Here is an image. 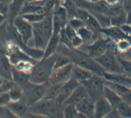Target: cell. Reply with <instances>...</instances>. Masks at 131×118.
Returning <instances> with one entry per match:
<instances>
[{
  "instance_id": "1",
  "label": "cell",
  "mask_w": 131,
  "mask_h": 118,
  "mask_svg": "<svg viewBox=\"0 0 131 118\" xmlns=\"http://www.w3.org/2000/svg\"><path fill=\"white\" fill-rule=\"evenodd\" d=\"M60 53L67 55L70 59V61L73 64L85 67V68L92 71L93 73L103 76V72H104L101 66L95 61V59L91 57L86 53H83L81 51H79L78 49H74V48H68L67 46L65 49H60Z\"/></svg>"
},
{
  "instance_id": "2",
  "label": "cell",
  "mask_w": 131,
  "mask_h": 118,
  "mask_svg": "<svg viewBox=\"0 0 131 118\" xmlns=\"http://www.w3.org/2000/svg\"><path fill=\"white\" fill-rule=\"evenodd\" d=\"M54 63V54L47 58H42L34 64L30 72V82L34 84H41L49 81Z\"/></svg>"
},
{
  "instance_id": "3",
  "label": "cell",
  "mask_w": 131,
  "mask_h": 118,
  "mask_svg": "<svg viewBox=\"0 0 131 118\" xmlns=\"http://www.w3.org/2000/svg\"><path fill=\"white\" fill-rule=\"evenodd\" d=\"M29 108L30 113H34L36 116H56L58 113L62 112L63 104L58 102L56 99L43 98Z\"/></svg>"
},
{
  "instance_id": "4",
  "label": "cell",
  "mask_w": 131,
  "mask_h": 118,
  "mask_svg": "<svg viewBox=\"0 0 131 118\" xmlns=\"http://www.w3.org/2000/svg\"><path fill=\"white\" fill-rule=\"evenodd\" d=\"M94 59L105 72L123 73L119 61L117 59V54H115L111 50L107 49L102 55Z\"/></svg>"
},
{
  "instance_id": "5",
  "label": "cell",
  "mask_w": 131,
  "mask_h": 118,
  "mask_svg": "<svg viewBox=\"0 0 131 118\" xmlns=\"http://www.w3.org/2000/svg\"><path fill=\"white\" fill-rule=\"evenodd\" d=\"M48 85H49V82L41 83V84L30 83L24 89L25 102L29 107L45 98V91Z\"/></svg>"
},
{
  "instance_id": "6",
  "label": "cell",
  "mask_w": 131,
  "mask_h": 118,
  "mask_svg": "<svg viewBox=\"0 0 131 118\" xmlns=\"http://www.w3.org/2000/svg\"><path fill=\"white\" fill-rule=\"evenodd\" d=\"M80 84L86 88L88 94L95 101L100 97L103 96V88H104V78L103 76L94 73L91 78L83 81Z\"/></svg>"
},
{
  "instance_id": "7",
  "label": "cell",
  "mask_w": 131,
  "mask_h": 118,
  "mask_svg": "<svg viewBox=\"0 0 131 118\" xmlns=\"http://www.w3.org/2000/svg\"><path fill=\"white\" fill-rule=\"evenodd\" d=\"M12 23L14 24L19 42L24 44H28L29 42L32 39V24L26 21L20 16L16 17Z\"/></svg>"
},
{
  "instance_id": "8",
  "label": "cell",
  "mask_w": 131,
  "mask_h": 118,
  "mask_svg": "<svg viewBox=\"0 0 131 118\" xmlns=\"http://www.w3.org/2000/svg\"><path fill=\"white\" fill-rule=\"evenodd\" d=\"M73 63H68L63 66H59L54 68L50 75L49 81L50 84H58L64 83L71 78V70H72Z\"/></svg>"
},
{
  "instance_id": "9",
  "label": "cell",
  "mask_w": 131,
  "mask_h": 118,
  "mask_svg": "<svg viewBox=\"0 0 131 118\" xmlns=\"http://www.w3.org/2000/svg\"><path fill=\"white\" fill-rule=\"evenodd\" d=\"M80 84V83L79 82V81H77L76 79H74V78H70L68 80H67L66 82H64L63 84H62L60 91H59V94L56 100L58 102H60L61 104H63V102L68 99V97L70 96L71 93L74 91V90H75Z\"/></svg>"
},
{
  "instance_id": "10",
  "label": "cell",
  "mask_w": 131,
  "mask_h": 118,
  "mask_svg": "<svg viewBox=\"0 0 131 118\" xmlns=\"http://www.w3.org/2000/svg\"><path fill=\"white\" fill-rule=\"evenodd\" d=\"M113 110L111 103L108 102L104 96H102L95 100V107H94V117L102 118L106 117L107 114Z\"/></svg>"
},
{
  "instance_id": "11",
  "label": "cell",
  "mask_w": 131,
  "mask_h": 118,
  "mask_svg": "<svg viewBox=\"0 0 131 118\" xmlns=\"http://www.w3.org/2000/svg\"><path fill=\"white\" fill-rule=\"evenodd\" d=\"M78 111L84 114L86 117H94V107H95V101L90 95L76 104Z\"/></svg>"
},
{
  "instance_id": "12",
  "label": "cell",
  "mask_w": 131,
  "mask_h": 118,
  "mask_svg": "<svg viewBox=\"0 0 131 118\" xmlns=\"http://www.w3.org/2000/svg\"><path fill=\"white\" fill-rule=\"evenodd\" d=\"M87 49H88L87 54L92 58H96V57L102 55L109 48H108L107 41L102 39V38H99V39L94 41L91 44L88 45Z\"/></svg>"
},
{
  "instance_id": "13",
  "label": "cell",
  "mask_w": 131,
  "mask_h": 118,
  "mask_svg": "<svg viewBox=\"0 0 131 118\" xmlns=\"http://www.w3.org/2000/svg\"><path fill=\"white\" fill-rule=\"evenodd\" d=\"M12 69L13 65L10 62L8 55L6 54H0V77L12 81Z\"/></svg>"
},
{
  "instance_id": "14",
  "label": "cell",
  "mask_w": 131,
  "mask_h": 118,
  "mask_svg": "<svg viewBox=\"0 0 131 118\" xmlns=\"http://www.w3.org/2000/svg\"><path fill=\"white\" fill-rule=\"evenodd\" d=\"M6 107L9 110L10 113L13 115L17 116V117L26 116V113H28V108H29V106L27 105L25 101L22 102V100L15 101V102H10Z\"/></svg>"
},
{
  "instance_id": "15",
  "label": "cell",
  "mask_w": 131,
  "mask_h": 118,
  "mask_svg": "<svg viewBox=\"0 0 131 118\" xmlns=\"http://www.w3.org/2000/svg\"><path fill=\"white\" fill-rule=\"evenodd\" d=\"M18 45L30 58H31L34 61L38 62L43 58V55H45V50L43 49H40V48L34 47V46H29L28 44H24L21 42H19Z\"/></svg>"
},
{
  "instance_id": "16",
  "label": "cell",
  "mask_w": 131,
  "mask_h": 118,
  "mask_svg": "<svg viewBox=\"0 0 131 118\" xmlns=\"http://www.w3.org/2000/svg\"><path fill=\"white\" fill-rule=\"evenodd\" d=\"M93 74H94L93 72L89 70V69L82 67L80 66H78V65L73 64L72 70H71V78L76 79V80L79 81L80 83L87 80Z\"/></svg>"
},
{
  "instance_id": "17",
  "label": "cell",
  "mask_w": 131,
  "mask_h": 118,
  "mask_svg": "<svg viewBox=\"0 0 131 118\" xmlns=\"http://www.w3.org/2000/svg\"><path fill=\"white\" fill-rule=\"evenodd\" d=\"M88 91H87L86 88L82 84H80L76 88L74 91L70 94V96L68 97V99L66 100L63 102V104H77L78 102H80L83 98L88 96Z\"/></svg>"
},
{
  "instance_id": "18",
  "label": "cell",
  "mask_w": 131,
  "mask_h": 118,
  "mask_svg": "<svg viewBox=\"0 0 131 118\" xmlns=\"http://www.w3.org/2000/svg\"><path fill=\"white\" fill-rule=\"evenodd\" d=\"M32 25L35 26L37 29H39L49 40L53 34V16H46L45 15V17L41 21L32 24Z\"/></svg>"
},
{
  "instance_id": "19",
  "label": "cell",
  "mask_w": 131,
  "mask_h": 118,
  "mask_svg": "<svg viewBox=\"0 0 131 118\" xmlns=\"http://www.w3.org/2000/svg\"><path fill=\"white\" fill-rule=\"evenodd\" d=\"M59 43H60V33H53L45 48L43 58H47L56 54V50L59 47Z\"/></svg>"
},
{
  "instance_id": "20",
  "label": "cell",
  "mask_w": 131,
  "mask_h": 118,
  "mask_svg": "<svg viewBox=\"0 0 131 118\" xmlns=\"http://www.w3.org/2000/svg\"><path fill=\"white\" fill-rule=\"evenodd\" d=\"M12 81L16 84H19L21 87L25 89L30 84V73L25 71H20L17 69L13 66L12 69Z\"/></svg>"
},
{
  "instance_id": "21",
  "label": "cell",
  "mask_w": 131,
  "mask_h": 118,
  "mask_svg": "<svg viewBox=\"0 0 131 118\" xmlns=\"http://www.w3.org/2000/svg\"><path fill=\"white\" fill-rule=\"evenodd\" d=\"M25 0H12L8 4V12H7V19L10 22H13L16 17L19 16L21 8L23 7Z\"/></svg>"
},
{
  "instance_id": "22",
  "label": "cell",
  "mask_w": 131,
  "mask_h": 118,
  "mask_svg": "<svg viewBox=\"0 0 131 118\" xmlns=\"http://www.w3.org/2000/svg\"><path fill=\"white\" fill-rule=\"evenodd\" d=\"M27 13H46L43 6L38 4V1H25L23 7L21 8L20 14H27Z\"/></svg>"
},
{
  "instance_id": "23",
  "label": "cell",
  "mask_w": 131,
  "mask_h": 118,
  "mask_svg": "<svg viewBox=\"0 0 131 118\" xmlns=\"http://www.w3.org/2000/svg\"><path fill=\"white\" fill-rule=\"evenodd\" d=\"M100 32L103 33L107 38L115 39V41H117L118 39H121V38L128 37V35L122 31V29L120 27H116V26H110L108 27V28H102L100 30Z\"/></svg>"
},
{
  "instance_id": "24",
  "label": "cell",
  "mask_w": 131,
  "mask_h": 118,
  "mask_svg": "<svg viewBox=\"0 0 131 118\" xmlns=\"http://www.w3.org/2000/svg\"><path fill=\"white\" fill-rule=\"evenodd\" d=\"M32 40H33L32 46L43 50H45V46L47 44V42H48V39L46 38V36L39 29H37L35 26H33V25H32Z\"/></svg>"
},
{
  "instance_id": "25",
  "label": "cell",
  "mask_w": 131,
  "mask_h": 118,
  "mask_svg": "<svg viewBox=\"0 0 131 118\" xmlns=\"http://www.w3.org/2000/svg\"><path fill=\"white\" fill-rule=\"evenodd\" d=\"M103 96L108 100V102H110L114 109L116 108L124 101L123 98L119 94H117L116 92H115L113 90H111L110 88H108L105 85H104V88H103Z\"/></svg>"
},
{
  "instance_id": "26",
  "label": "cell",
  "mask_w": 131,
  "mask_h": 118,
  "mask_svg": "<svg viewBox=\"0 0 131 118\" xmlns=\"http://www.w3.org/2000/svg\"><path fill=\"white\" fill-rule=\"evenodd\" d=\"M62 116L66 118H81L86 117L84 114L78 111L75 104H63Z\"/></svg>"
},
{
  "instance_id": "27",
  "label": "cell",
  "mask_w": 131,
  "mask_h": 118,
  "mask_svg": "<svg viewBox=\"0 0 131 118\" xmlns=\"http://www.w3.org/2000/svg\"><path fill=\"white\" fill-rule=\"evenodd\" d=\"M104 85L107 86L108 88H110L111 90H113L115 92H116L117 94H119L121 97L131 90V88L125 85V84L115 82V81L106 80V79H104Z\"/></svg>"
},
{
  "instance_id": "28",
  "label": "cell",
  "mask_w": 131,
  "mask_h": 118,
  "mask_svg": "<svg viewBox=\"0 0 131 118\" xmlns=\"http://www.w3.org/2000/svg\"><path fill=\"white\" fill-rule=\"evenodd\" d=\"M8 92H9L11 102L22 100L24 97V89L21 87L20 85L16 84V83H14V82H13V85H12L9 90H8Z\"/></svg>"
},
{
  "instance_id": "29",
  "label": "cell",
  "mask_w": 131,
  "mask_h": 118,
  "mask_svg": "<svg viewBox=\"0 0 131 118\" xmlns=\"http://www.w3.org/2000/svg\"><path fill=\"white\" fill-rule=\"evenodd\" d=\"M63 83H58V84H50L48 85L45 91V98L46 99H56L60 91L61 86Z\"/></svg>"
},
{
  "instance_id": "30",
  "label": "cell",
  "mask_w": 131,
  "mask_h": 118,
  "mask_svg": "<svg viewBox=\"0 0 131 118\" xmlns=\"http://www.w3.org/2000/svg\"><path fill=\"white\" fill-rule=\"evenodd\" d=\"M117 59L119 61L123 74L131 78V59L126 58V57L122 56V55H118V54H117Z\"/></svg>"
},
{
  "instance_id": "31",
  "label": "cell",
  "mask_w": 131,
  "mask_h": 118,
  "mask_svg": "<svg viewBox=\"0 0 131 118\" xmlns=\"http://www.w3.org/2000/svg\"><path fill=\"white\" fill-rule=\"evenodd\" d=\"M76 31H77L78 35L82 39L83 43H84V42H90V41H91L94 36V31H92V30H91L90 28H88L86 25H84L83 27L80 28Z\"/></svg>"
},
{
  "instance_id": "32",
  "label": "cell",
  "mask_w": 131,
  "mask_h": 118,
  "mask_svg": "<svg viewBox=\"0 0 131 118\" xmlns=\"http://www.w3.org/2000/svg\"><path fill=\"white\" fill-rule=\"evenodd\" d=\"M117 52L120 54H124L126 53L129 48L131 47V43L129 40V35L128 37H124L121 39H118L116 41V44H115Z\"/></svg>"
},
{
  "instance_id": "33",
  "label": "cell",
  "mask_w": 131,
  "mask_h": 118,
  "mask_svg": "<svg viewBox=\"0 0 131 118\" xmlns=\"http://www.w3.org/2000/svg\"><path fill=\"white\" fill-rule=\"evenodd\" d=\"M45 15L46 14H45V13H27V14H22L19 16L25 19L26 21H28L29 23L34 24L41 21L45 17Z\"/></svg>"
},
{
  "instance_id": "34",
  "label": "cell",
  "mask_w": 131,
  "mask_h": 118,
  "mask_svg": "<svg viewBox=\"0 0 131 118\" xmlns=\"http://www.w3.org/2000/svg\"><path fill=\"white\" fill-rule=\"evenodd\" d=\"M35 63H37V62L32 61V60H21L14 65V67L20 71H25V72L30 73Z\"/></svg>"
},
{
  "instance_id": "35",
  "label": "cell",
  "mask_w": 131,
  "mask_h": 118,
  "mask_svg": "<svg viewBox=\"0 0 131 118\" xmlns=\"http://www.w3.org/2000/svg\"><path fill=\"white\" fill-rule=\"evenodd\" d=\"M93 15L97 19V20H98L101 28H108V27L112 26V24H111V18L109 16L98 11L94 12Z\"/></svg>"
},
{
  "instance_id": "36",
  "label": "cell",
  "mask_w": 131,
  "mask_h": 118,
  "mask_svg": "<svg viewBox=\"0 0 131 118\" xmlns=\"http://www.w3.org/2000/svg\"><path fill=\"white\" fill-rule=\"evenodd\" d=\"M126 23V12L123 10L119 14L111 17V24L112 26L121 27L122 25Z\"/></svg>"
},
{
  "instance_id": "37",
  "label": "cell",
  "mask_w": 131,
  "mask_h": 118,
  "mask_svg": "<svg viewBox=\"0 0 131 118\" xmlns=\"http://www.w3.org/2000/svg\"><path fill=\"white\" fill-rule=\"evenodd\" d=\"M115 110L119 113L120 117H131V106L125 101H123Z\"/></svg>"
},
{
  "instance_id": "38",
  "label": "cell",
  "mask_w": 131,
  "mask_h": 118,
  "mask_svg": "<svg viewBox=\"0 0 131 118\" xmlns=\"http://www.w3.org/2000/svg\"><path fill=\"white\" fill-rule=\"evenodd\" d=\"M61 5L67 9L68 16H71V15H72V17L75 16L76 10H77L78 7L76 6V4L73 2L72 0H64V2Z\"/></svg>"
},
{
  "instance_id": "39",
  "label": "cell",
  "mask_w": 131,
  "mask_h": 118,
  "mask_svg": "<svg viewBox=\"0 0 131 118\" xmlns=\"http://www.w3.org/2000/svg\"><path fill=\"white\" fill-rule=\"evenodd\" d=\"M68 23L69 24L75 31H77V30H79L80 28H81V27H83L85 25L84 22L82 21V20H80V19L76 18V17H73L72 19H71Z\"/></svg>"
},
{
  "instance_id": "40",
  "label": "cell",
  "mask_w": 131,
  "mask_h": 118,
  "mask_svg": "<svg viewBox=\"0 0 131 118\" xmlns=\"http://www.w3.org/2000/svg\"><path fill=\"white\" fill-rule=\"evenodd\" d=\"M10 102H11V99H10V95L8 90H6V91L2 92L0 94V105L1 106L6 107Z\"/></svg>"
},
{
  "instance_id": "41",
  "label": "cell",
  "mask_w": 131,
  "mask_h": 118,
  "mask_svg": "<svg viewBox=\"0 0 131 118\" xmlns=\"http://www.w3.org/2000/svg\"><path fill=\"white\" fill-rule=\"evenodd\" d=\"M7 12H8V4L0 1V13L7 16Z\"/></svg>"
},
{
  "instance_id": "42",
  "label": "cell",
  "mask_w": 131,
  "mask_h": 118,
  "mask_svg": "<svg viewBox=\"0 0 131 118\" xmlns=\"http://www.w3.org/2000/svg\"><path fill=\"white\" fill-rule=\"evenodd\" d=\"M122 6H123V8H124L126 12L131 10V0H123L122 1Z\"/></svg>"
},
{
  "instance_id": "43",
  "label": "cell",
  "mask_w": 131,
  "mask_h": 118,
  "mask_svg": "<svg viewBox=\"0 0 131 118\" xmlns=\"http://www.w3.org/2000/svg\"><path fill=\"white\" fill-rule=\"evenodd\" d=\"M122 98H123L125 102H126L131 106V90L129 92H127V93H126L125 95H123Z\"/></svg>"
},
{
  "instance_id": "44",
  "label": "cell",
  "mask_w": 131,
  "mask_h": 118,
  "mask_svg": "<svg viewBox=\"0 0 131 118\" xmlns=\"http://www.w3.org/2000/svg\"><path fill=\"white\" fill-rule=\"evenodd\" d=\"M103 1L109 6H115L121 3V0H103Z\"/></svg>"
},
{
  "instance_id": "45",
  "label": "cell",
  "mask_w": 131,
  "mask_h": 118,
  "mask_svg": "<svg viewBox=\"0 0 131 118\" xmlns=\"http://www.w3.org/2000/svg\"><path fill=\"white\" fill-rule=\"evenodd\" d=\"M122 56L126 57V58H128V59H131V47L129 48L126 53L124 54H122Z\"/></svg>"
},
{
  "instance_id": "46",
  "label": "cell",
  "mask_w": 131,
  "mask_h": 118,
  "mask_svg": "<svg viewBox=\"0 0 131 118\" xmlns=\"http://www.w3.org/2000/svg\"><path fill=\"white\" fill-rule=\"evenodd\" d=\"M7 19V17L6 16V15L1 14V13H0V26H1L3 23H5Z\"/></svg>"
},
{
  "instance_id": "47",
  "label": "cell",
  "mask_w": 131,
  "mask_h": 118,
  "mask_svg": "<svg viewBox=\"0 0 131 118\" xmlns=\"http://www.w3.org/2000/svg\"><path fill=\"white\" fill-rule=\"evenodd\" d=\"M126 24L131 25V10L126 12Z\"/></svg>"
},
{
  "instance_id": "48",
  "label": "cell",
  "mask_w": 131,
  "mask_h": 118,
  "mask_svg": "<svg viewBox=\"0 0 131 118\" xmlns=\"http://www.w3.org/2000/svg\"><path fill=\"white\" fill-rule=\"evenodd\" d=\"M7 111V107L1 106V105H0V116H3V115H4V113H5Z\"/></svg>"
},
{
  "instance_id": "49",
  "label": "cell",
  "mask_w": 131,
  "mask_h": 118,
  "mask_svg": "<svg viewBox=\"0 0 131 118\" xmlns=\"http://www.w3.org/2000/svg\"><path fill=\"white\" fill-rule=\"evenodd\" d=\"M6 81H7V79H5V78H2V77H0V86H2Z\"/></svg>"
},
{
  "instance_id": "50",
  "label": "cell",
  "mask_w": 131,
  "mask_h": 118,
  "mask_svg": "<svg viewBox=\"0 0 131 118\" xmlns=\"http://www.w3.org/2000/svg\"><path fill=\"white\" fill-rule=\"evenodd\" d=\"M99 1H101V0H88V2L91 3V4H95V3L99 2Z\"/></svg>"
},
{
  "instance_id": "51",
  "label": "cell",
  "mask_w": 131,
  "mask_h": 118,
  "mask_svg": "<svg viewBox=\"0 0 131 118\" xmlns=\"http://www.w3.org/2000/svg\"><path fill=\"white\" fill-rule=\"evenodd\" d=\"M0 1H2V2H6V3H7V4H9L12 0H0Z\"/></svg>"
},
{
  "instance_id": "52",
  "label": "cell",
  "mask_w": 131,
  "mask_h": 118,
  "mask_svg": "<svg viewBox=\"0 0 131 118\" xmlns=\"http://www.w3.org/2000/svg\"><path fill=\"white\" fill-rule=\"evenodd\" d=\"M32 1H38V2H42V1H43V0H32Z\"/></svg>"
},
{
  "instance_id": "53",
  "label": "cell",
  "mask_w": 131,
  "mask_h": 118,
  "mask_svg": "<svg viewBox=\"0 0 131 118\" xmlns=\"http://www.w3.org/2000/svg\"><path fill=\"white\" fill-rule=\"evenodd\" d=\"M85 1H88V0H85Z\"/></svg>"
},
{
  "instance_id": "54",
  "label": "cell",
  "mask_w": 131,
  "mask_h": 118,
  "mask_svg": "<svg viewBox=\"0 0 131 118\" xmlns=\"http://www.w3.org/2000/svg\"><path fill=\"white\" fill-rule=\"evenodd\" d=\"M122 1H123V0H121V2H122Z\"/></svg>"
}]
</instances>
